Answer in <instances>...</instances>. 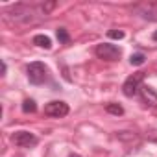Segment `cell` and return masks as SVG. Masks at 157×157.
<instances>
[{"label":"cell","mask_w":157,"mask_h":157,"mask_svg":"<svg viewBox=\"0 0 157 157\" xmlns=\"http://www.w3.org/2000/svg\"><path fill=\"white\" fill-rule=\"evenodd\" d=\"M6 70H8V65H6V63H4V61H2V76H4V74H6Z\"/></svg>","instance_id":"16"},{"label":"cell","mask_w":157,"mask_h":157,"mask_svg":"<svg viewBox=\"0 0 157 157\" xmlns=\"http://www.w3.org/2000/svg\"><path fill=\"white\" fill-rule=\"evenodd\" d=\"M150 139H153V140H157V131H150Z\"/></svg>","instance_id":"15"},{"label":"cell","mask_w":157,"mask_h":157,"mask_svg":"<svg viewBox=\"0 0 157 157\" xmlns=\"http://www.w3.org/2000/svg\"><path fill=\"white\" fill-rule=\"evenodd\" d=\"M142 78H144V72H135L133 76H129L128 80L124 82L122 93H124L128 98H131V96H135V94L139 93V87L142 85Z\"/></svg>","instance_id":"5"},{"label":"cell","mask_w":157,"mask_h":157,"mask_svg":"<svg viewBox=\"0 0 157 157\" xmlns=\"http://www.w3.org/2000/svg\"><path fill=\"white\" fill-rule=\"evenodd\" d=\"M105 111L111 113V115H117V117L124 115V107H122L120 104H107V105H105Z\"/></svg>","instance_id":"10"},{"label":"cell","mask_w":157,"mask_h":157,"mask_svg":"<svg viewBox=\"0 0 157 157\" xmlns=\"http://www.w3.org/2000/svg\"><path fill=\"white\" fill-rule=\"evenodd\" d=\"M26 76H28V82L32 85H41L46 82V78H48V67L41 61H33L28 65L26 68Z\"/></svg>","instance_id":"2"},{"label":"cell","mask_w":157,"mask_h":157,"mask_svg":"<svg viewBox=\"0 0 157 157\" xmlns=\"http://www.w3.org/2000/svg\"><path fill=\"white\" fill-rule=\"evenodd\" d=\"M11 142L15 146H19V148H32V146H35L39 142V139L30 131H15L11 135Z\"/></svg>","instance_id":"6"},{"label":"cell","mask_w":157,"mask_h":157,"mask_svg":"<svg viewBox=\"0 0 157 157\" xmlns=\"http://www.w3.org/2000/svg\"><path fill=\"white\" fill-rule=\"evenodd\" d=\"M6 21L10 22H17V24H33L37 22L35 15H39L35 6H26V4H17L11 6L10 10H6Z\"/></svg>","instance_id":"1"},{"label":"cell","mask_w":157,"mask_h":157,"mask_svg":"<svg viewBox=\"0 0 157 157\" xmlns=\"http://www.w3.org/2000/svg\"><path fill=\"white\" fill-rule=\"evenodd\" d=\"M56 35H57V39H59V43H63V44H67V43H70V35H68V32H67L65 28H57V32H56Z\"/></svg>","instance_id":"13"},{"label":"cell","mask_w":157,"mask_h":157,"mask_svg":"<svg viewBox=\"0 0 157 157\" xmlns=\"http://www.w3.org/2000/svg\"><path fill=\"white\" fill-rule=\"evenodd\" d=\"M44 115L46 117H52V118H61V117H67L68 115V105L61 100H54V102H48L44 105Z\"/></svg>","instance_id":"7"},{"label":"cell","mask_w":157,"mask_h":157,"mask_svg":"<svg viewBox=\"0 0 157 157\" xmlns=\"http://www.w3.org/2000/svg\"><path fill=\"white\" fill-rule=\"evenodd\" d=\"M94 54H96L100 59H104V61H118L120 56H122V50H120L117 44H111V43H100V44H96Z\"/></svg>","instance_id":"3"},{"label":"cell","mask_w":157,"mask_h":157,"mask_svg":"<svg viewBox=\"0 0 157 157\" xmlns=\"http://www.w3.org/2000/svg\"><path fill=\"white\" fill-rule=\"evenodd\" d=\"M144 61H146V56L144 54H131V57H129V63L133 65V67H140V65H144Z\"/></svg>","instance_id":"11"},{"label":"cell","mask_w":157,"mask_h":157,"mask_svg":"<svg viewBox=\"0 0 157 157\" xmlns=\"http://www.w3.org/2000/svg\"><path fill=\"white\" fill-rule=\"evenodd\" d=\"M124 35H126V33H124L122 30H109V32H107V37H109V39H124Z\"/></svg>","instance_id":"14"},{"label":"cell","mask_w":157,"mask_h":157,"mask_svg":"<svg viewBox=\"0 0 157 157\" xmlns=\"http://www.w3.org/2000/svg\"><path fill=\"white\" fill-rule=\"evenodd\" d=\"M33 44H37L39 48H44V50H50V48H52L50 37H48V35H43V33H39V35L33 37Z\"/></svg>","instance_id":"9"},{"label":"cell","mask_w":157,"mask_h":157,"mask_svg":"<svg viewBox=\"0 0 157 157\" xmlns=\"http://www.w3.org/2000/svg\"><path fill=\"white\" fill-rule=\"evenodd\" d=\"M133 13H137L144 21L157 22V2H142V4H137V6H133Z\"/></svg>","instance_id":"4"},{"label":"cell","mask_w":157,"mask_h":157,"mask_svg":"<svg viewBox=\"0 0 157 157\" xmlns=\"http://www.w3.org/2000/svg\"><path fill=\"white\" fill-rule=\"evenodd\" d=\"M151 39H153V41H157V32H153V35H151Z\"/></svg>","instance_id":"17"},{"label":"cell","mask_w":157,"mask_h":157,"mask_svg":"<svg viewBox=\"0 0 157 157\" xmlns=\"http://www.w3.org/2000/svg\"><path fill=\"white\" fill-rule=\"evenodd\" d=\"M68 157H82V155H78V153H70Z\"/></svg>","instance_id":"18"},{"label":"cell","mask_w":157,"mask_h":157,"mask_svg":"<svg viewBox=\"0 0 157 157\" xmlns=\"http://www.w3.org/2000/svg\"><path fill=\"white\" fill-rule=\"evenodd\" d=\"M22 111H24V113H35V111H37L35 102H33L32 98H26V100L22 102Z\"/></svg>","instance_id":"12"},{"label":"cell","mask_w":157,"mask_h":157,"mask_svg":"<svg viewBox=\"0 0 157 157\" xmlns=\"http://www.w3.org/2000/svg\"><path fill=\"white\" fill-rule=\"evenodd\" d=\"M139 94H140V98H142V102L146 104V105H150V107H157V93L151 89V87H148V85H140L139 87Z\"/></svg>","instance_id":"8"}]
</instances>
